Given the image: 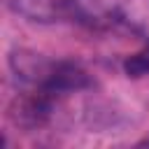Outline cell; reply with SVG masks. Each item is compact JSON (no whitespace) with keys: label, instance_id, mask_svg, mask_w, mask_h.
Instances as JSON below:
<instances>
[{"label":"cell","instance_id":"6da1fadb","mask_svg":"<svg viewBox=\"0 0 149 149\" xmlns=\"http://www.w3.org/2000/svg\"><path fill=\"white\" fill-rule=\"evenodd\" d=\"M123 70H126L128 77H142V74L149 72V40H147V44L137 54H133L130 58H126Z\"/></svg>","mask_w":149,"mask_h":149},{"label":"cell","instance_id":"7a4b0ae2","mask_svg":"<svg viewBox=\"0 0 149 149\" xmlns=\"http://www.w3.org/2000/svg\"><path fill=\"white\" fill-rule=\"evenodd\" d=\"M147 144H149V140H147Z\"/></svg>","mask_w":149,"mask_h":149}]
</instances>
